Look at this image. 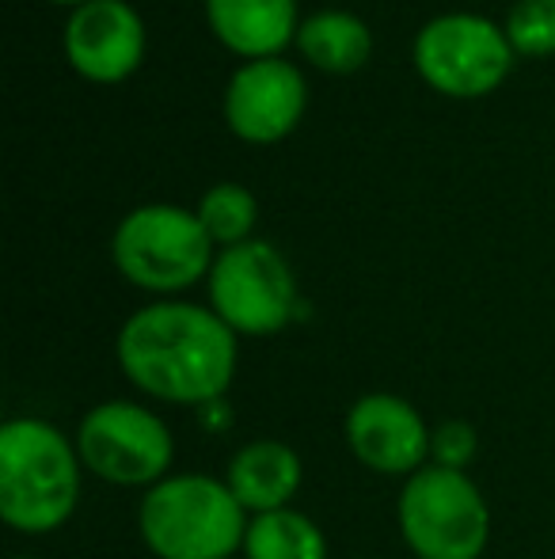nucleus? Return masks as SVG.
<instances>
[{
	"mask_svg": "<svg viewBox=\"0 0 555 559\" xmlns=\"http://www.w3.org/2000/svg\"><path fill=\"white\" fill-rule=\"evenodd\" d=\"M119 366L134 389L164 404H221L237 377V332L202 305H145L122 324Z\"/></svg>",
	"mask_w": 555,
	"mask_h": 559,
	"instance_id": "nucleus-1",
	"label": "nucleus"
},
{
	"mask_svg": "<svg viewBox=\"0 0 555 559\" xmlns=\"http://www.w3.org/2000/svg\"><path fill=\"white\" fill-rule=\"evenodd\" d=\"M81 453L53 423L8 419L0 427V518L15 533L46 537L81 502Z\"/></svg>",
	"mask_w": 555,
	"mask_h": 559,
	"instance_id": "nucleus-2",
	"label": "nucleus"
},
{
	"mask_svg": "<svg viewBox=\"0 0 555 559\" xmlns=\"http://www.w3.org/2000/svg\"><path fill=\"white\" fill-rule=\"evenodd\" d=\"M248 510L225 479L183 472L148 487L137 530L156 559H232L244 552Z\"/></svg>",
	"mask_w": 555,
	"mask_h": 559,
	"instance_id": "nucleus-3",
	"label": "nucleus"
},
{
	"mask_svg": "<svg viewBox=\"0 0 555 559\" xmlns=\"http://www.w3.org/2000/svg\"><path fill=\"white\" fill-rule=\"evenodd\" d=\"M400 533L419 559H480L491 510L468 472L426 464L400 491Z\"/></svg>",
	"mask_w": 555,
	"mask_h": 559,
	"instance_id": "nucleus-4",
	"label": "nucleus"
},
{
	"mask_svg": "<svg viewBox=\"0 0 555 559\" xmlns=\"http://www.w3.org/2000/svg\"><path fill=\"white\" fill-rule=\"evenodd\" d=\"M114 266L134 286L176 294L214 271V240L198 214L179 206H141L114 228Z\"/></svg>",
	"mask_w": 555,
	"mask_h": 559,
	"instance_id": "nucleus-5",
	"label": "nucleus"
},
{
	"mask_svg": "<svg viewBox=\"0 0 555 559\" xmlns=\"http://www.w3.org/2000/svg\"><path fill=\"white\" fill-rule=\"evenodd\" d=\"M76 453L92 476L114 487H156L168 479L176 461L168 423L145 404L107 400L96 404L76 427Z\"/></svg>",
	"mask_w": 555,
	"mask_h": 559,
	"instance_id": "nucleus-6",
	"label": "nucleus"
},
{
	"mask_svg": "<svg viewBox=\"0 0 555 559\" xmlns=\"http://www.w3.org/2000/svg\"><path fill=\"white\" fill-rule=\"evenodd\" d=\"M209 301L237 335H275L297 317V282L270 243L244 240L214 259Z\"/></svg>",
	"mask_w": 555,
	"mask_h": 559,
	"instance_id": "nucleus-7",
	"label": "nucleus"
},
{
	"mask_svg": "<svg viewBox=\"0 0 555 559\" xmlns=\"http://www.w3.org/2000/svg\"><path fill=\"white\" fill-rule=\"evenodd\" d=\"M510 61L514 46L506 31L483 15H437L415 38V69L422 81L457 99L495 92L510 73Z\"/></svg>",
	"mask_w": 555,
	"mask_h": 559,
	"instance_id": "nucleus-8",
	"label": "nucleus"
},
{
	"mask_svg": "<svg viewBox=\"0 0 555 559\" xmlns=\"http://www.w3.org/2000/svg\"><path fill=\"white\" fill-rule=\"evenodd\" d=\"M434 430L415 404L393 392H370L347 412V445L370 472L381 476H415L430 464Z\"/></svg>",
	"mask_w": 555,
	"mask_h": 559,
	"instance_id": "nucleus-9",
	"label": "nucleus"
},
{
	"mask_svg": "<svg viewBox=\"0 0 555 559\" xmlns=\"http://www.w3.org/2000/svg\"><path fill=\"white\" fill-rule=\"evenodd\" d=\"M304 99H309L304 81L289 61L260 58L232 73L225 115H229L237 138L252 141V145H270L301 122Z\"/></svg>",
	"mask_w": 555,
	"mask_h": 559,
	"instance_id": "nucleus-10",
	"label": "nucleus"
},
{
	"mask_svg": "<svg viewBox=\"0 0 555 559\" xmlns=\"http://www.w3.org/2000/svg\"><path fill=\"white\" fill-rule=\"evenodd\" d=\"M65 53L81 76L114 84L141 66L145 27L134 8L122 0H88L65 23Z\"/></svg>",
	"mask_w": 555,
	"mask_h": 559,
	"instance_id": "nucleus-11",
	"label": "nucleus"
},
{
	"mask_svg": "<svg viewBox=\"0 0 555 559\" xmlns=\"http://www.w3.org/2000/svg\"><path fill=\"white\" fill-rule=\"evenodd\" d=\"M225 484L240 499L248 514H270V510H286L297 499L304 484V464L293 445L275 442V438H260L237 449L229 461V476Z\"/></svg>",
	"mask_w": 555,
	"mask_h": 559,
	"instance_id": "nucleus-12",
	"label": "nucleus"
},
{
	"mask_svg": "<svg viewBox=\"0 0 555 559\" xmlns=\"http://www.w3.org/2000/svg\"><path fill=\"white\" fill-rule=\"evenodd\" d=\"M214 35L244 58H275L293 38L297 0H206Z\"/></svg>",
	"mask_w": 555,
	"mask_h": 559,
	"instance_id": "nucleus-13",
	"label": "nucleus"
},
{
	"mask_svg": "<svg viewBox=\"0 0 555 559\" xmlns=\"http://www.w3.org/2000/svg\"><path fill=\"white\" fill-rule=\"evenodd\" d=\"M301 53L324 73H354L370 58V27L350 12H316L297 31Z\"/></svg>",
	"mask_w": 555,
	"mask_h": 559,
	"instance_id": "nucleus-14",
	"label": "nucleus"
},
{
	"mask_svg": "<svg viewBox=\"0 0 555 559\" xmlns=\"http://www.w3.org/2000/svg\"><path fill=\"white\" fill-rule=\"evenodd\" d=\"M244 559H327V540L301 510H270L255 514L248 525Z\"/></svg>",
	"mask_w": 555,
	"mask_h": 559,
	"instance_id": "nucleus-15",
	"label": "nucleus"
},
{
	"mask_svg": "<svg viewBox=\"0 0 555 559\" xmlns=\"http://www.w3.org/2000/svg\"><path fill=\"white\" fill-rule=\"evenodd\" d=\"M198 222L206 228V236L214 243H225V248H237L252 236L255 228V199L252 191L237 183H221L214 191L202 194L198 202Z\"/></svg>",
	"mask_w": 555,
	"mask_h": 559,
	"instance_id": "nucleus-16",
	"label": "nucleus"
},
{
	"mask_svg": "<svg viewBox=\"0 0 555 559\" xmlns=\"http://www.w3.org/2000/svg\"><path fill=\"white\" fill-rule=\"evenodd\" d=\"M506 38L514 53H526V58L555 53V0H518L506 20Z\"/></svg>",
	"mask_w": 555,
	"mask_h": 559,
	"instance_id": "nucleus-17",
	"label": "nucleus"
},
{
	"mask_svg": "<svg viewBox=\"0 0 555 559\" xmlns=\"http://www.w3.org/2000/svg\"><path fill=\"white\" fill-rule=\"evenodd\" d=\"M475 449H480V438H475L472 423L449 419V423H442V427H434V438H430V464L464 472L468 464H472Z\"/></svg>",
	"mask_w": 555,
	"mask_h": 559,
	"instance_id": "nucleus-18",
	"label": "nucleus"
},
{
	"mask_svg": "<svg viewBox=\"0 0 555 559\" xmlns=\"http://www.w3.org/2000/svg\"><path fill=\"white\" fill-rule=\"evenodd\" d=\"M53 4H88V0H53Z\"/></svg>",
	"mask_w": 555,
	"mask_h": 559,
	"instance_id": "nucleus-19",
	"label": "nucleus"
},
{
	"mask_svg": "<svg viewBox=\"0 0 555 559\" xmlns=\"http://www.w3.org/2000/svg\"><path fill=\"white\" fill-rule=\"evenodd\" d=\"M12 559H35V556H12Z\"/></svg>",
	"mask_w": 555,
	"mask_h": 559,
	"instance_id": "nucleus-20",
	"label": "nucleus"
}]
</instances>
